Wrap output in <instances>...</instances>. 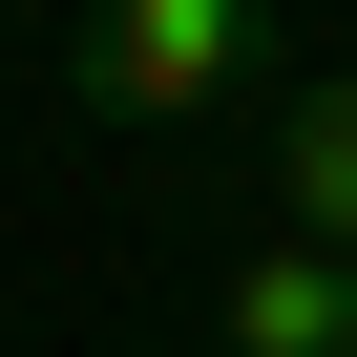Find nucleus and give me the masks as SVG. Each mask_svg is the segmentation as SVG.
Here are the masks:
<instances>
[{
	"instance_id": "1",
	"label": "nucleus",
	"mask_w": 357,
	"mask_h": 357,
	"mask_svg": "<svg viewBox=\"0 0 357 357\" xmlns=\"http://www.w3.org/2000/svg\"><path fill=\"white\" fill-rule=\"evenodd\" d=\"M252 63H273V0H84L63 22L84 126H211V105H252Z\"/></svg>"
},
{
	"instance_id": "2",
	"label": "nucleus",
	"mask_w": 357,
	"mask_h": 357,
	"mask_svg": "<svg viewBox=\"0 0 357 357\" xmlns=\"http://www.w3.org/2000/svg\"><path fill=\"white\" fill-rule=\"evenodd\" d=\"M211 336H231V357H357V252L252 231V252H231V294H211Z\"/></svg>"
},
{
	"instance_id": "3",
	"label": "nucleus",
	"mask_w": 357,
	"mask_h": 357,
	"mask_svg": "<svg viewBox=\"0 0 357 357\" xmlns=\"http://www.w3.org/2000/svg\"><path fill=\"white\" fill-rule=\"evenodd\" d=\"M273 231L294 252H357V63H315L273 105Z\"/></svg>"
}]
</instances>
